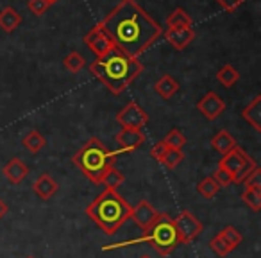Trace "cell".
Masks as SVG:
<instances>
[{"label": "cell", "instance_id": "obj_1", "mask_svg": "<svg viewBox=\"0 0 261 258\" xmlns=\"http://www.w3.org/2000/svg\"><path fill=\"white\" fill-rule=\"evenodd\" d=\"M98 26L115 41L116 49L136 59L163 36L160 24L135 0H122Z\"/></svg>", "mask_w": 261, "mask_h": 258}, {"label": "cell", "instance_id": "obj_2", "mask_svg": "<svg viewBox=\"0 0 261 258\" xmlns=\"http://www.w3.org/2000/svg\"><path fill=\"white\" fill-rule=\"evenodd\" d=\"M90 72L108 88L111 93L120 95L135 83L143 72V65L136 58L123 54L120 49H113L90 65Z\"/></svg>", "mask_w": 261, "mask_h": 258}, {"label": "cell", "instance_id": "obj_3", "mask_svg": "<svg viewBox=\"0 0 261 258\" xmlns=\"http://www.w3.org/2000/svg\"><path fill=\"white\" fill-rule=\"evenodd\" d=\"M86 215L111 237L130 219V206L116 190H104L86 206Z\"/></svg>", "mask_w": 261, "mask_h": 258}, {"label": "cell", "instance_id": "obj_4", "mask_svg": "<svg viewBox=\"0 0 261 258\" xmlns=\"http://www.w3.org/2000/svg\"><path fill=\"white\" fill-rule=\"evenodd\" d=\"M116 153L106 147L98 138H90L75 154L72 156V163L95 185H100L104 174L111 167H115Z\"/></svg>", "mask_w": 261, "mask_h": 258}, {"label": "cell", "instance_id": "obj_5", "mask_svg": "<svg viewBox=\"0 0 261 258\" xmlns=\"http://www.w3.org/2000/svg\"><path fill=\"white\" fill-rule=\"evenodd\" d=\"M147 242L150 247L158 251L161 256L170 254L175 247L179 246V237L175 231L174 219L168 214H158V217L154 219V222L149 228L143 229V235L140 239L133 240V242H123V244H140Z\"/></svg>", "mask_w": 261, "mask_h": 258}, {"label": "cell", "instance_id": "obj_6", "mask_svg": "<svg viewBox=\"0 0 261 258\" xmlns=\"http://www.w3.org/2000/svg\"><path fill=\"white\" fill-rule=\"evenodd\" d=\"M218 165L224 167L227 172H231L232 183H243L250 176V172L257 169V163L254 161V158H250L238 146L229 151L227 154H224V158H222Z\"/></svg>", "mask_w": 261, "mask_h": 258}, {"label": "cell", "instance_id": "obj_7", "mask_svg": "<svg viewBox=\"0 0 261 258\" xmlns=\"http://www.w3.org/2000/svg\"><path fill=\"white\" fill-rule=\"evenodd\" d=\"M175 231H177L179 242L190 244L200 235L202 231V222L195 217L190 210H182L177 217L174 219Z\"/></svg>", "mask_w": 261, "mask_h": 258}, {"label": "cell", "instance_id": "obj_8", "mask_svg": "<svg viewBox=\"0 0 261 258\" xmlns=\"http://www.w3.org/2000/svg\"><path fill=\"white\" fill-rule=\"evenodd\" d=\"M116 122L122 126V129H142L149 124V115L143 111L138 102L133 101L122 111H118Z\"/></svg>", "mask_w": 261, "mask_h": 258}, {"label": "cell", "instance_id": "obj_9", "mask_svg": "<svg viewBox=\"0 0 261 258\" xmlns=\"http://www.w3.org/2000/svg\"><path fill=\"white\" fill-rule=\"evenodd\" d=\"M84 43H86V47L90 49V51L95 52L97 58H102V56H106L108 52H111L113 49L116 47L115 41L109 38V34L106 33L98 24L84 36Z\"/></svg>", "mask_w": 261, "mask_h": 258}, {"label": "cell", "instance_id": "obj_10", "mask_svg": "<svg viewBox=\"0 0 261 258\" xmlns=\"http://www.w3.org/2000/svg\"><path fill=\"white\" fill-rule=\"evenodd\" d=\"M115 142L118 146V151H115L116 156L123 153H135L145 144V135L142 133V129H122L115 136Z\"/></svg>", "mask_w": 261, "mask_h": 258}, {"label": "cell", "instance_id": "obj_11", "mask_svg": "<svg viewBox=\"0 0 261 258\" xmlns=\"http://www.w3.org/2000/svg\"><path fill=\"white\" fill-rule=\"evenodd\" d=\"M197 109L206 116L207 120H215L224 113L225 101L215 91H207L199 102H197Z\"/></svg>", "mask_w": 261, "mask_h": 258}, {"label": "cell", "instance_id": "obj_12", "mask_svg": "<svg viewBox=\"0 0 261 258\" xmlns=\"http://www.w3.org/2000/svg\"><path fill=\"white\" fill-rule=\"evenodd\" d=\"M167 41L175 49V51H185L193 40H195V31L192 27H177V29L165 31Z\"/></svg>", "mask_w": 261, "mask_h": 258}, {"label": "cell", "instance_id": "obj_13", "mask_svg": "<svg viewBox=\"0 0 261 258\" xmlns=\"http://www.w3.org/2000/svg\"><path fill=\"white\" fill-rule=\"evenodd\" d=\"M158 214H160V212L150 203H147V201H140L135 208H130V219H133L142 229L149 228L154 222V219L158 217Z\"/></svg>", "mask_w": 261, "mask_h": 258}, {"label": "cell", "instance_id": "obj_14", "mask_svg": "<svg viewBox=\"0 0 261 258\" xmlns=\"http://www.w3.org/2000/svg\"><path fill=\"white\" fill-rule=\"evenodd\" d=\"M4 176L9 179V183L20 185V183L29 176V167H27L20 158H11V160L4 165Z\"/></svg>", "mask_w": 261, "mask_h": 258}, {"label": "cell", "instance_id": "obj_15", "mask_svg": "<svg viewBox=\"0 0 261 258\" xmlns=\"http://www.w3.org/2000/svg\"><path fill=\"white\" fill-rule=\"evenodd\" d=\"M33 190L40 199L48 201L50 197H54V194L58 192V183L50 174H41L40 178L34 181Z\"/></svg>", "mask_w": 261, "mask_h": 258}, {"label": "cell", "instance_id": "obj_16", "mask_svg": "<svg viewBox=\"0 0 261 258\" xmlns=\"http://www.w3.org/2000/svg\"><path fill=\"white\" fill-rule=\"evenodd\" d=\"M243 120L250 124V126L256 129V131H261V95L254 97L250 101V104H247L242 111Z\"/></svg>", "mask_w": 261, "mask_h": 258}, {"label": "cell", "instance_id": "obj_17", "mask_svg": "<svg viewBox=\"0 0 261 258\" xmlns=\"http://www.w3.org/2000/svg\"><path fill=\"white\" fill-rule=\"evenodd\" d=\"M154 90H156V93L160 95L161 99H172L179 91V83L174 77L167 74V76H163L161 79L156 81Z\"/></svg>", "mask_w": 261, "mask_h": 258}, {"label": "cell", "instance_id": "obj_18", "mask_svg": "<svg viewBox=\"0 0 261 258\" xmlns=\"http://www.w3.org/2000/svg\"><path fill=\"white\" fill-rule=\"evenodd\" d=\"M22 24V16L13 8H4L0 11V29L4 33H13Z\"/></svg>", "mask_w": 261, "mask_h": 258}, {"label": "cell", "instance_id": "obj_19", "mask_svg": "<svg viewBox=\"0 0 261 258\" xmlns=\"http://www.w3.org/2000/svg\"><path fill=\"white\" fill-rule=\"evenodd\" d=\"M45 144H47V140H45V136L41 135L38 129H31V131L22 138V146L33 154L40 153V151L45 147Z\"/></svg>", "mask_w": 261, "mask_h": 258}, {"label": "cell", "instance_id": "obj_20", "mask_svg": "<svg viewBox=\"0 0 261 258\" xmlns=\"http://www.w3.org/2000/svg\"><path fill=\"white\" fill-rule=\"evenodd\" d=\"M211 146H213V149L218 151L220 154H227L229 151L236 147V140L232 138L227 131H224V129H222V131H218L217 135L211 138Z\"/></svg>", "mask_w": 261, "mask_h": 258}, {"label": "cell", "instance_id": "obj_21", "mask_svg": "<svg viewBox=\"0 0 261 258\" xmlns=\"http://www.w3.org/2000/svg\"><path fill=\"white\" fill-rule=\"evenodd\" d=\"M217 81L222 84V86L231 88V86H234V84L240 81V72L232 65H224L217 72Z\"/></svg>", "mask_w": 261, "mask_h": 258}, {"label": "cell", "instance_id": "obj_22", "mask_svg": "<svg viewBox=\"0 0 261 258\" xmlns=\"http://www.w3.org/2000/svg\"><path fill=\"white\" fill-rule=\"evenodd\" d=\"M167 27L168 29H177V27H192V16L185 11V9L177 8L175 11H172L167 18Z\"/></svg>", "mask_w": 261, "mask_h": 258}, {"label": "cell", "instance_id": "obj_23", "mask_svg": "<svg viewBox=\"0 0 261 258\" xmlns=\"http://www.w3.org/2000/svg\"><path fill=\"white\" fill-rule=\"evenodd\" d=\"M123 181H125V176H123V172H120L116 167H111L104 174L100 185H104L106 190H116V192H118V186H122Z\"/></svg>", "mask_w": 261, "mask_h": 258}, {"label": "cell", "instance_id": "obj_24", "mask_svg": "<svg viewBox=\"0 0 261 258\" xmlns=\"http://www.w3.org/2000/svg\"><path fill=\"white\" fill-rule=\"evenodd\" d=\"M242 201L252 212H259L261 210V189H249V186H245L242 192Z\"/></svg>", "mask_w": 261, "mask_h": 258}, {"label": "cell", "instance_id": "obj_25", "mask_svg": "<svg viewBox=\"0 0 261 258\" xmlns=\"http://www.w3.org/2000/svg\"><path fill=\"white\" fill-rule=\"evenodd\" d=\"M218 235L224 239V242L229 246V249H236V247L242 244V240H243V237H242V233L238 231V229L234 228V226H225L224 229H222Z\"/></svg>", "mask_w": 261, "mask_h": 258}, {"label": "cell", "instance_id": "obj_26", "mask_svg": "<svg viewBox=\"0 0 261 258\" xmlns=\"http://www.w3.org/2000/svg\"><path fill=\"white\" fill-rule=\"evenodd\" d=\"M163 144L168 147V149L182 151V147L186 146V136L181 133V129H170L168 135L163 138Z\"/></svg>", "mask_w": 261, "mask_h": 258}, {"label": "cell", "instance_id": "obj_27", "mask_svg": "<svg viewBox=\"0 0 261 258\" xmlns=\"http://www.w3.org/2000/svg\"><path fill=\"white\" fill-rule=\"evenodd\" d=\"M218 190H220V185H218L211 176L210 178H204L202 181L197 185V192H199L202 197H206V199H213V197L218 194Z\"/></svg>", "mask_w": 261, "mask_h": 258}, {"label": "cell", "instance_id": "obj_28", "mask_svg": "<svg viewBox=\"0 0 261 258\" xmlns=\"http://www.w3.org/2000/svg\"><path fill=\"white\" fill-rule=\"evenodd\" d=\"M63 65H65V68L68 70V72L77 74L86 66V61H84V58L79 54V52H70V54L65 58V61H63Z\"/></svg>", "mask_w": 261, "mask_h": 258}, {"label": "cell", "instance_id": "obj_29", "mask_svg": "<svg viewBox=\"0 0 261 258\" xmlns=\"http://www.w3.org/2000/svg\"><path fill=\"white\" fill-rule=\"evenodd\" d=\"M182 160H185V153H182V151L168 149V153L165 154L163 160H161L160 163H163L167 169H175Z\"/></svg>", "mask_w": 261, "mask_h": 258}, {"label": "cell", "instance_id": "obj_30", "mask_svg": "<svg viewBox=\"0 0 261 258\" xmlns=\"http://www.w3.org/2000/svg\"><path fill=\"white\" fill-rule=\"evenodd\" d=\"M210 247L213 249V253L217 254V256H227L229 253H231V249H229V246L224 242V239H222L220 235H215L213 239L210 240Z\"/></svg>", "mask_w": 261, "mask_h": 258}, {"label": "cell", "instance_id": "obj_31", "mask_svg": "<svg viewBox=\"0 0 261 258\" xmlns=\"http://www.w3.org/2000/svg\"><path fill=\"white\" fill-rule=\"evenodd\" d=\"M211 178H213L215 181H217L218 185H220V189H222V186L232 185V176H231V172H227L224 167H220V165L217 167V171L213 172V176H211Z\"/></svg>", "mask_w": 261, "mask_h": 258}, {"label": "cell", "instance_id": "obj_32", "mask_svg": "<svg viewBox=\"0 0 261 258\" xmlns=\"http://www.w3.org/2000/svg\"><path fill=\"white\" fill-rule=\"evenodd\" d=\"M27 8H29V11L33 13V15L41 16L50 6H48L45 0H29V2H27Z\"/></svg>", "mask_w": 261, "mask_h": 258}, {"label": "cell", "instance_id": "obj_33", "mask_svg": "<svg viewBox=\"0 0 261 258\" xmlns=\"http://www.w3.org/2000/svg\"><path fill=\"white\" fill-rule=\"evenodd\" d=\"M243 185L249 186V189H261V171H259V167H257L256 171L250 172V176L245 179V181H243Z\"/></svg>", "mask_w": 261, "mask_h": 258}, {"label": "cell", "instance_id": "obj_34", "mask_svg": "<svg viewBox=\"0 0 261 258\" xmlns=\"http://www.w3.org/2000/svg\"><path fill=\"white\" fill-rule=\"evenodd\" d=\"M167 153H168V147L163 144V140H161V142H158V144H154V147L150 149V156H152L156 161H161V160H163V156H165Z\"/></svg>", "mask_w": 261, "mask_h": 258}, {"label": "cell", "instance_id": "obj_35", "mask_svg": "<svg viewBox=\"0 0 261 258\" xmlns=\"http://www.w3.org/2000/svg\"><path fill=\"white\" fill-rule=\"evenodd\" d=\"M218 4L222 6V9H225V11H229V13H232V11H236V9L240 8V6L245 2V0H217Z\"/></svg>", "mask_w": 261, "mask_h": 258}, {"label": "cell", "instance_id": "obj_36", "mask_svg": "<svg viewBox=\"0 0 261 258\" xmlns=\"http://www.w3.org/2000/svg\"><path fill=\"white\" fill-rule=\"evenodd\" d=\"M8 212H9L8 204H6V203H4V201L0 199V219L4 217V215H8Z\"/></svg>", "mask_w": 261, "mask_h": 258}, {"label": "cell", "instance_id": "obj_37", "mask_svg": "<svg viewBox=\"0 0 261 258\" xmlns=\"http://www.w3.org/2000/svg\"><path fill=\"white\" fill-rule=\"evenodd\" d=\"M45 2H47V4H48V6H54V4H56V2H58V0H45Z\"/></svg>", "mask_w": 261, "mask_h": 258}, {"label": "cell", "instance_id": "obj_38", "mask_svg": "<svg viewBox=\"0 0 261 258\" xmlns=\"http://www.w3.org/2000/svg\"><path fill=\"white\" fill-rule=\"evenodd\" d=\"M140 258H150V256H149V254H142Z\"/></svg>", "mask_w": 261, "mask_h": 258}, {"label": "cell", "instance_id": "obj_39", "mask_svg": "<svg viewBox=\"0 0 261 258\" xmlns=\"http://www.w3.org/2000/svg\"><path fill=\"white\" fill-rule=\"evenodd\" d=\"M27 258H34V256H27Z\"/></svg>", "mask_w": 261, "mask_h": 258}]
</instances>
